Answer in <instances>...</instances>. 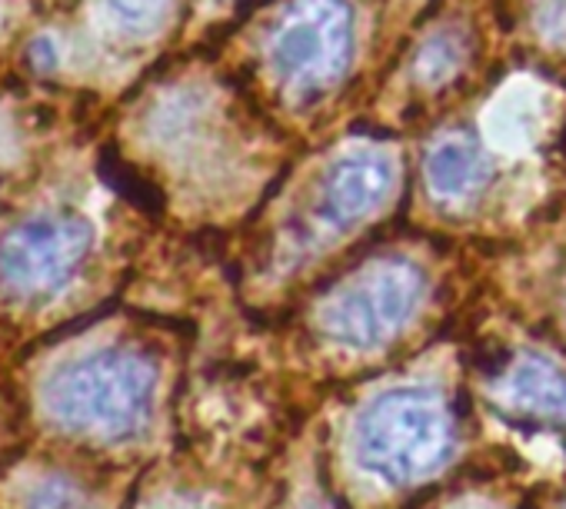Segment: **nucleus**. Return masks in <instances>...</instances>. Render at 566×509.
<instances>
[{"instance_id": "1", "label": "nucleus", "mask_w": 566, "mask_h": 509, "mask_svg": "<svg viewBox=\"0 0 566 509\" xmlns=\"http://www.w3.org/2000/svg\"><path fill=\"white\" fill-rule=\"evenodd\" d=\"M154 367L124 350H101L64 363L44 383L48 413L71 433L127 439L140 433L154 410Z\"/></svg>"}, {"instance_id": "2", "label": "nucleus", "mask_w": 566, "mask_h": 509, "mask_svg": "<svg viewBox=\"0 0 566 509\" xmlns=\"http://www.w3.org/2000/svg\"><path fill=\"white\" fill-rule=\"evenodd\" d=\"M354 449L364 469L387 483H413L450 453V413L437 390L400 386L377 396L357 420Z\"/></svg>"}, {"instance_id": "3", "label": "nucleus", "mask_w": 566, "mask_h": 509, "mask_svg": "<svg viewBox=\"0 0 566 509\" xmlns=\"http://www.w3.org/2000/svg\"><path fill=\"white\" fill-rule=\"evenodd\" d=\"M423 297V274L410 261L360 267L321 304V330L354 350H370L400 333Z\"/></svg>"}, {"instance_id": "4", "label": "nucleus", "mask_w": 566, "mask_h": 509, "mask_svg": "<svg viewBox=\"0 0 566 509\" xmlns=\"http://www.w3.org/2000/svg\"><path fill=\"white\" fill-rule=\"evenodd\" d=\"M354 57V14L344 0H294L270 31V64L280 81L314 94L344 77Z\"/></svg>"}, {"instance_id": "5", "label": "nucleus", "mask_w": 566, "mask_h": 509, "mask_svg": "<svg viewBox=\"0 0 566 509\" xmlns=\"http://www.w3.org/2000/svg\"><path fill=\"white\" fill-rule=\"evenodd\" d=\"M91 223L74 213H41L0 240V287L18 300L61 294L91 253Z\"/></svg>"}, {"instance_id": "6", "label": "nucleus", "mask_w": 566, "mask_h": 509, "mask_svg": "<svg viewBox=\"0 0 566 509\" xmlns=\"http://www.w3.org/2000/svg\"><path fill=\"white\" fill-rule=\"evenodd\" d=\"M394 183H397V167L387 153H374V150L344 153L327 170L321 206L334 223H357L390 197Z\"/></svg>"}, {"instance_id": "7", "label": "nucleus", "mask_w": 566, "mask_h": 509, "mask_svg": "<svg viewBox=\"0 0 566 509\" xmlns=\"http://www.w3.org/2000/svg\"><path fill=\"white\" fill-rule=\"evenodd\" d=\"M500 400L523 416L566 430V377L543 357H520L496 386Z\"/></svg>"}, {"instance_id": "8", "label": "nucleus", "mask_w": 566, "mask_h": 509, "mask_svg": "<svg viewBox=\"0 0 566 509\" xmlns=\"http://www.w3.org/2000/svg\"><path fill=\"white\" fill-rule=\"evenodd\" d=\"M493 167L490 157L480 150V144L470 134H450L433 144L427 153V183L443 200H470L476 197Z\"/></svg>"}, {"instance_id": "9", "label": "nucleus", "mask_w": 566, "mask_h": 509, "mask_svg": "<svg viewBox=\"0 0 566 509\" xmlns=\"http://www.w3.org/2000/svg\"><path fill=\"white\" fill-rule=\"evenodd\" d=\"M170 11V0H107V14L114 24L134 38L154 34Z\"/></svg>"}, {"instance_id": "10", "label": "nucleus", "mask_w": 566, "mask_h": 509, "mask_svg": "<svg viewBox=\"0 0 566 509\" xmlns=\"http://www.w3.org/2000/svg\"><path fill=\"white\" fill-rule=\"evenodd\" d=\"M460 57H463L460 38H457V34H437V38H430V41L423 44L420 61H417V74H420V81H427V84H440V81H447V77L457 74Z\"/></svg>"}, {"instance_id": "11", "label": "nucleus", "mask_w": 566, "mask_h": 509, "mask_svg": "<svg viewBox=\"0 0 566 509\" xmlns=\"http://www.w3.org/2000/svg\"><path fill=\"white\" fill-rule=\"evenodd\" d=\"M28 509H87V496L67 479H48L31 492Z\"/></svg>"}]
</instances>
